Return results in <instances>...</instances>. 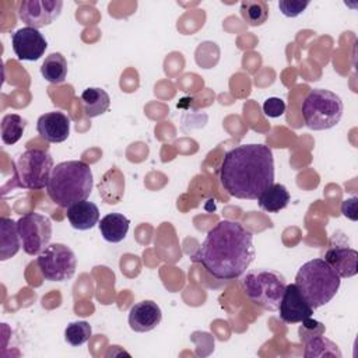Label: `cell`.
<instances>
[{"mask_svg": "<svg viewBox=\"0 0 358 358\" xmlns=\"http://www.w3.org/2000/svg\"><path fill=\"white\" fill-rule=\"evenodd\" d=\"M253 235L239 222L222 220L206 235L192 260L218 280H235L255 259Z\"/></svg>", "mask_w": 358, "mask_h": 358, "instance_id": "6da1fadb", "label": "cell"}, {"mask_svg": "<svg viewBox=\"0 0 358 358\" xmlns=\"http://www.w3.org/2000/svg\"><path fill=\"white\" fill-rule=\"evenodd\" d=\"M220 182L236 199L257 200L274 183V157L264 144H242L229 150L220 166Z\"/></svg>", "mask_w": 358, "mask_h": 358, "instance_id": "7a4b0ae2", "label": "cell"}, {"mask_svg": "<svg viewBox=\"0 0 358 358\" xmlns=\"http://www.w3.org/2000/svg\"><path fill=\"white\" fill-rule=\"evenodd\" d=\"M92 190V171L84 161H63L55 165L46 193L59 207L67 208L87 200Z\"/></svg>", "mask_w": 358, "mask_h": 358, "instance_id": "3957f363", "label": "cell"}, {"mask_svg": "<svg viewBox=\"0 0 358 358\" xmlns=\"http://www.w3.org/2000/svg\"><path fill=\"white\" fill-rule=\"evenodd\" d=\"M341 278L324 259H312L303 263L295 277L301 294L316 309L329 303L340 288Z\"/></svg>", "mask_w": 358, "mask_h": 358, "instance_id": "277c9868", "label": "cell"}, {"mask_svg": "<svg viewBox=\"0 0 358 358\" xmlns=\"http://www.w3.org/2000/svg\"><path fill=\"white\" fill-rule=\"evenodd\" d=\"M343 110L344 105L341 98L324 88L310 90L302 102L303 122L312 130L334 127L340 122Z\"/></svg>", "mask_w": 358, "mask_h": 358, "instance_id": "5b68a950", "label": "cell"}, {"mask_svg": "<svg viewBox=\"0 0 358 358\" xmlns=\"http://www.w3.org/2000/svg\"><path fill=\"white\" fill-rule=\"evenodd\" d=\"M287 281L282 274L268 268H253L243 277V289L248 298L264 310H278Z\"/></svg>", "mask_w": 358, "mask_h": 358, "instance_id": "8992f818", "label": "cell"}, {"mask_svg": "<svg viewBox=\"0 0 358 358\" xmlns=\"http://www.w3.org/2000/svg\"><path fill=\"white\" fill-rule=\"evenodd\" d=\"M53 168V158L48 151L38 148L27 150L15 161V185L29 190L43 189L49 183Z\"/></svg>", "mask_w": 358, "mask_h": 358, "instance_id": "52a82bcc", "label": "cell"}, {"mask_svg": "<svg viewBox=\"0 0 358 358\" xmlns=\"http://www.w3.org/2000/svg\"><path fill=\"white\" fill-rule=\"evenodd\" d=\"M36 264L45 280L62 282L74 275L77 259L67 245L52 243L38 255Z\"/></svg>", "mask_w": 358, "mask_h": 358, "instance_id": "ba28073f", "label": "cell"}, {"mask_svg": "<svg viewBox=\"0 0 358 358\" xmlns=\"http://www.w3.org/2000/svg\"><path fill=\"white\" fill-rule=\"evenodd\" d=\"M21 245L27 255H39L49 246L52 238V222L46 215L38 213H27L17 221Z\"/></svg>", "mask_w": 358, "mask_h": 358, "instance_id": "9c48e42d", "label": "cell"}, {"mask_svg": "<svg viewBox=\"0 0 358 358\" xmlns=\"http://www.w3.org/2000/svg\"><path fill=\"white\" fill-rule=\"evenodd\" d=\"M62 7V0H22L18 3L17 14L27 27L39 29L57 20Z\"/></svg>", "mask_w": 358, "mask_h": 358, "instance_id": "30bf717a", "label": "cell"}, {"mask_svg": "<svg viewBox=\"0 0 358 358\" xmlns=\"http://www.w3.org/2000/svg\"><path fill=\"white\" fill-rule=\"evenodd\" d=\"M11 45L15 56L20 60L28 62L39 60L48 48L45 36L38 29L31 27L17 29L11 36Z\"/></svg>", "mask_w": 358, "mask_h": 358, "instance_id": "8fae6325", "label": "cell"}, {"mask_svg": "<svg viewBox=\"0 0 358 358\" xmlns=\"http://www.w3.org/2000/svg\"><path fill=\"white\" fill-rule=\"evenodd\" d=\"M280 319L288 324L299 323L312 316L313 308L301 294L296 284H287L278 306Z\"/></svg>", "mask_w": 358, "mask_h": 358, "instance_id": "7c38bea8", "label": "cell"}, {"mask_svg": "<svg viewBox=\"0 0 358 358\" xmlns=\"http://www.w3.org/2000/svg\"><path fill=\"white\" fill-rule=\"evenodd\" d=\"M326 263L338 274L340 278L354 277L358 273V253L355 249L337 242L334 235L330 239V246L324 253Z\"/></svg>", "mask_w": 358, "mask_h": 358, "instance_id": "4fadbf2b", "label": "cell"}, {"mask_svg": "<svg viewBox=\"0 0 358 358\" xmlns=\"http://www.w3.org/2000/svg\"><path fill=\"white\" fill-rule=\"evenodd\" d=\"M36 131L48 143H63L70 134V117L59 110L43 113L38 117Z\"/></svg>", "mask_w": 358, "mask_h": 358, "instance_id": "5bb4252c", "label": "cell"}, {"mask_svg": "<svg viewBox=\"0 0 358 358\" xmlns=\"http://www.w3.org/2000/svg\"><path fill=\"white\" fill-rule=\"evenodd\" d=\"M162 320L161 308L152 301H141L129 310V326L133 331L145 333L154 330Z\"/></svg>", "mask_w": 358, "mask_h": 358, "instance_id": "9a60e30c", "label": "cell"}, {"mask_svg": "<svg viewBox=\"0 0 358 358\" xmlns=\"http://www.w3.org/2000/svg\"><path fill=\"white\" fill-rule=\"evenodd\" d=\"M67 220L74 229L87 231L99 222V208L95 203L83 200L67 207Z\"/></svg>", "mask_w": 358, "mask_h": 358, "instance_id": "2e32d148", "label": "cell"}, {"mask_svg": "<svg viewBox=\"0 0 358 358\" xmlns=\"http://www.w3.org/2000/svg\"><path fill=\"white\" fill-rule=\"evenodd\" d=\"M98 227L102 238L106 242L119 243L126 238L129 232L130 221L126 215L120 213H110V214H106L103 218H101V221L98 222Z\"/></svg>", "mask_w": 358, "mask_h": 358, "instance_id": "e0dca14e", "label": "cell"}, {"mask_svg": "<svg viewBox=\"0 0 358 358\" xmlns=\"http://www.w3.org/2000/svg\"><path fill=\"white\" fill-rule=\"evenodd\" d=\"M21 238L17 221L1 217L0 218V260H7L17 255L21 248Z\"/></svg>", "mask_w": 358, "mask_h": 358, "instance_id": "ac0fdd59", "label": "cell"}, {"mask_svg": "<svg viewBox=\"0 0 358 358\" xmlns=\"http://www.w3.org/2000/svg\"><path fill=\"white\" fill-rule=\"evenodd\" d=\"M81 102L84 113L88 117H96L99 115H103L109 109L110 98L105 90L98 87H90L83 91Z\"/></svg>", "mask_w": 358, "mask_h": 358, "instance_id": "d6986e66", "label": "cell"}, {"mask_svg": "<svg viewBox=\"0 0 358 358\" xmlns=\"http://www.w3.org/2000/svg\"><path fill=\"white\" fill-rule=\"evenodd\" d=\"M259 207L267 213H278L289 203V193L281 183H273L257 199Z\"/></svg>", "mask_w": 358, "mask_h": 358, "instance_id": "ffe728a7", "label": "cell"}, {"mask_svg": "<svg viewBox=\"0 0 358 358\" xmlns=\"http://www.w3.org/2000/svg\"><path fill=\"white\" fill-rule=\"evenodd\" d=\"M42 77L52 84H60L67 77V60L66 57L59 53L53 52L48 55L41 66Z\"/></svg>", "mask_w": 358, "mask_h": 358, "instance_id": "44dd1931", "label": "cell"}, {"mask_svg": "<svg viewBox=\"0 0 358 358\" xmlns=\"http://www.w3.org/2000/svg\"><path fill=\"white\" fill-rule=\"evenodd\" d=\"M241 15L250 27L263 25L268 18V6L262 0H246L241 3Z\"/></svg>", "mask_w": 358, "mask_h": 358, "instance_id": "7402d4cb", "label": "cell"}, {"mask_svg": "<svg viewBox=\"0 0 358 358\" xmlns=\"http://www.w3.org/2000/svg\"><path fill=\"white\" fill-rule=\"evenodd\" d=\"M303 355L309 357H341V352L331 340L320 336H313L305 341Z\"/></svg>", "mask_w": 358, "mask_h": 358, "instance_id": "603a6c76", "label": "cell"}, {"mask_svg": "<svg viewBox=\"0 0 358 358\" xmlns=\"http://www.w3.org/2000/svg\"><path fill=\"white\" fill-rule=\"evenodd\" d=\"M25 120L17 113L4 115L1 119V140L7 145L15 144L25 130Z\"/></svg>", "mask_w": 358, "mask_h": 358, "instance_id": "cb8c5ba5", "label": "cell"}, {"mask_svg": "<svg viewBox=\"0 0 358 358\" xmlns=\"http://www.w3.org/2000/svg\"><path fill=\"white\" fill-rule=\"evenodd\" d=\"M91 336H92L91 324L85 320L71 322L67 324L64 330V340L71 347H80L85 344L91 338Z\"/></svg>", "mask_w": 358, "mask_h": 358, "instance_id": "d4e9b609", "label": "cell"}, {"mask_svg": "<svg viewBox=\"0 0 358 358\" xmlns=\"http://www.w3.org/2000/svg\"><path fill=\"white\" fill-rule=\"evenodd\" d=\"M309 6V1L302 0H280L278 8L285 17H298L305 11V8Z\"/></svg>", "mask_w": 358, "mask_h": 358, "instance_id": "484cf974", "label": "cell"}, {"mask_svg": "<svg viewBox=\"0 0 358 358\" xmlns=\"http://www.w3.org/2000/svg\"><path fill=\"white\" fill-rule=\"evenodd\" d=\"M324 324L317 322V320H312L310 317L302 320V326L299 327V337L302 341H306L308 338L313 337V336H320L324 333Z\"/></svg>", "mask_w": 358, "mask_h": 358, "instance_id": "4316f807", "label": "cell"}, {"mask_svg": "<svg viewBox=\"0 0 358 358\" xmlns=\"http://www.w3.org/2000/svg\"><path fill=\"white\" fill-rule=\"evenodd\" d=\"M263 112L268 117H280L285 112V102L277 96L267 98L263 103Z\"/></svg>", "mask_w": 358, "mask_h": 358, "instance_id": "83f0119b", "label": "cell"}, {"mask_svg": "<svg viewBox=\"0 0 358 358\" xmlns=\"http://www.w3.org/2000/svg\"><path fill=\"white\" fill-rule=\"evenodd\" d=\"M341 211H343V214H344L345 217H350L351 220H357V215H355V213H357V199L352 200L351 207H348L347 201L344 200L343 204H341Z\"/></svg>", "mask_w": 358, "mask_h": 358, "instance_id": "f1b7e54d", "label": "cell"}]
</instances>
